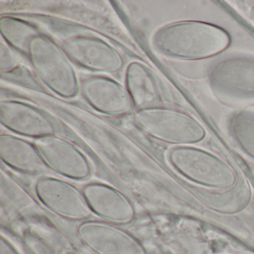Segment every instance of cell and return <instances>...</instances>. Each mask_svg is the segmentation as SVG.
<instances>
[{"label": "cell", "instance_id": "obj_4", "mask_svg": "<svg viewBox=\"0 0 254 254\" xmlns=\"http://www.w3.org/2000/svg\"><path fill=\"white\" fill-rule=\"evenodd\" d=\"M174 169L189 181L214 190H227L237 183L234 169L215 154L190 145L174 147L169 153Z\"/></svg>", "mask_w": 254, "mask_h": 254}, {"label": "cell", "instance_id": "obj_3", "mask_svg": "<svg viewBox=\"0 0 254 254\" xmlns=\"http://www.w3.org/2000/svg\"><path fill=\"white\" fill-rule=\"evenodd\" d=\"M133 121L151 137L178 146L197 143L206 134L204 127L191 116L163 107L137 110L133 114Z\"/></svg>", "mask_w": 254, "mask_h": 254}, {"label": "cell", "instance_id": "obj_6", "mask_svg": "<svg viewBox=\"0 0 254 254\" xmlns=\"http://www.w3.org/2000/svg\"><path fill=\"white\" fill-rule=\"evenodd\" d=\"M77 235L83 245L95 254H148L136 236L120 225L102 220L80 223Z\"/></svg>", "mask_w": 254, "mask_h": 254}, {"label": "cell", "instance_id": "obj_1", "mask_svg": "<svg viewBox=\"0 0 254 254\" xmlns=\"http://www.w3.org/2000/svg\"><path fill=\"white\" fill-rule=\"evenodd\" d=\"M231 39L222 28L202 21H181L163 26L153 44L165 56L184 60L213 57L227 50Z\"/></svg>", "mask_w": 254, "mask_h": 254}, {"label": "cell", "instance_id": "obj_11", "mask_svg": "<svg viewBox=\"0 0 254 254\" xmlns=\"http://www.w3.org/2000/svg\"><path fill=\"white\" fill-rule=\"evenodd\" d=\"M0 123L16 134L35 139L56 133L54 123L43 111L13 99L0 102Z\"/></svg>", "mask_w": 254, "mask_h": 254}, {"label": "cell", "instance_id": "obj_18", "mask_svg": "<svg viewBox=\"0 0 254 254\" xmlns=\"http://www.w3.org/2000/svg\"><path fill=\"white\" fill-rule=\"evenodd\" d=\"M0 254H20L12 242L8 238L1 235L0 237Z\"/></svg>", "mask_w": 254, "mask_h": 254}, {"label": "cell", "instance_id": "obj_15", "mask_svg": "<svg viewBox=\"0 0 254 254\" xmlns=\"http://www.w3.org/2000/svg\"><path fill=\"white\" fill-rule=\"evenodd\" d=\"M0 32L9 45L26 56L31 41L40 33L31 23L10 16L0 19Z\"/></svg>", "mask_w": 254, "mask_h": 254}, {"label": "cell", "instance_id": "obj_2", "mask_svg": "<svg viewBox=\"0 0 254 254\" xmlns=\"http://www.w3.org/2000/svg\"><path fill=\"white\" fill-rule=\"evenodd\" d=\"M27 56L38 78L52 92L66 99H73L79 93L72 62L56 41L38 34L31 41Z\"/></svg>", "mask_w": 254, "mask_h": 254}, {"label": "cell", "instance_id": "obj_8", "mask_svg": "<svg viewBox=\"0 0 254 254\" xmlns=\"http://www.w3.org/2000/svg\"><path fill=\"white\" fill-rule=\"evenodd\" d=\"M62 47L71 62L88 70L114 73L124 66V59L120 52L100 38L72 37L64 41Z\"/></svg>", "mask_w": 254, "mask_h": 254}, {"label": "cell", "instance_id": "obj_7", "mask_svg": "<svg viewBox=\"0 0 254 254\" xmlns=\"http://www.w3.org/2000/svg\"><path fill=\"white\" fill-rule=\"evenodd\" d=\"M50 170L74 181L87 179L91 166L85 154L72 142L56 134L34 142Z\"/></svg>", "mask_w": 254, "mask_h": 254}, {"label": "cell", "instance_id": "obj_10", "mask_svg": "<svg viewBox=\"0 0 254 254\" xmlns=\"http://www.w3.org/2000/svg\"><path fill=\"white\" fill-rule=\"evenodd\" d=\"M83 193L94 215L117 225L131 223L136 209L127 195L112 186L93 182L84 186Z\"/></svg>", "mask_w": 254, "mask_h": 254}, {"label": "cell", "instance_id": "obj_13", "mask_svg": "<svg viewBox=\"0 0 254 254\" xmlns=\"http://www.w3.org/2000/svg\"><path fill=\"white\" fill-rule=\"evenodd\" d=\"M0 158L14 170L27 175L49 170L35 143L14 135H0Z\"/></svg>", "mask_w": 254, "mask_h": 254}, {"label": "cell", "instance_id": "obj_5", "mask_svg": "<svg viewBox=\"0 0 254 254\" xmlns=\"http://www.w3.org/2000/svg\"><path fill=\"white\" fill-rule=\"evenodd\" d=\"M35 191L41 203L61 218L83 222L93 214L82 190L67 181L41 177L35 183Z\"/></svg>", "mask_w": 254, "mask_h": 254}, {"label": "cell", "instance_id": "obj_16", "mask_svg": "<svg viewBox=\"0 0 254 254\" xmlns=\"http://www.w3.org/2000/svg\"><path fill=\"white\" fill-rule=\"evenodd\" d=\"M230 130L236 144L254 160V114L240 111L232 117Z\"/></svg>", "mask_w": 254, "mask_h": 254}, {"label": "cell", "instance_id": "obj_9", "mask_svg": "<svg viewBox=\"0 0 254 254\" xmlns=\"http://www.w3.org/2000/svg\"><path fill=\"white\" fill-rule=\"evenodd\" d=\"M80 90L87 103L105 115L121 117L134 108L126 87L106 76L92 75L83 78Z\"/></svg>", "mask_w": 254, "mask_h": 254}, {"label": "cell", "instance_id": "obj_12", "mask_svg": "<svg viewBox=\"0 0 254 254\" xmlns=\"http://www.w3.org/2000/svg\"><path fill=\"white\" fill-rule=\"evenodd\" d=\"M209 80L218 91L254 97V58L234 56L223 59L214 65Z\"/></svg>", "mask_w": 254, "mask_h": 254}, {"label": "cell", "instance_id": "obj_17", "mask_svg": "<svg viewBox=\"0 0 254 254\" xmlns=\"http://www.w3.org/2000/svg\"><path fill=\"white\" fill-rule=\"evenodd\" d=\"M17 66V61L9 49L3 44L0 45V70L7 72L12 70Z\"/></svg>", "mask_w": 254, "mask_h": 254}, {"label": "cell", "instance_id": "obj_14", "mask_svg": "<svg viewBox=\"0 0 254 254\" xmlns=\"http://www.w3.org/2000/svg\"><path fill=\"white\" fill-rule=\"evenodd\" d=\"M126 88L137 110L154 107L158 99L155 81L145 65L133 62L127 65Z\"/></svg>", "mask_w": 254, "mask_h": 254}]
</instances>
